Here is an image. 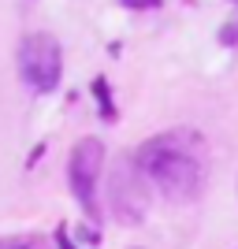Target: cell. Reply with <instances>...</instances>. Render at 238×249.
Returning <instances> with one entry per match:
<instances>
[{
    "instance_id": "cell-3",
    "label": "cell",
    "mask_w": 238,
    "mask_h": 249,
    "mask_svg": "<svg viewBox=\"0 0 238 249\" xmlns=\"http://www.w3.org/2000/svg\"><path fill=\"white\" fill-rule=\"evenodd\" d=\"M60 71H63V60H60L56 37L26 34L19 41V74L26 78V86L34 93H52L60 86Z\"/></svg>"
},
{
    "instance_id": "cell-1",
    "label": "cell",
    "mask_w": 238,
    "mask_h": 249,
    "mask_svg": "<svg viewBox=\"0 0 238 249\" xmlns=\"http://www.w3.org/2000/svg\"><path fill=\"white\" fill-rule=\"evenodd\" d=\"M134 164L145 182H153L175 205L197 201L208 178V153L194 130H167V134L142 142V149L134 153Z\"/></svg>"
},
{
    "instance_id": "cell-2",
    "label": "cell",
    "mask_w": 238,
    "mask_h": 249,
    "mask_svg": "<svg viewBox=\"0 0 238 249\" xmlns=\"http://www.w3.org/2000/svg\"><path fill=\"white\" fill-rule=\"evenodd\" d=\"M104 167V142L101 138H78L71 145V160H67V182H71L74 201L82 205L90 219H97L101 205H97V178Z\"/></svg>"
},
{
    "instance_id": "cell-6",
    "label": "cell",
    "mask_w": 238,
    "mask_h": 249,
    "mask_svg": "<svg viewBox=\"0 0 238 249\" xmlns=\"http://www.w3.org/2000/svg\"><path fill=\"white\" fill-rule=\"evenodd\" d=\"M93 89H97V101H101V112H104V115H112V101H108V82H104V78H97Z\"/></svg>"
},
{
    "instance_id": "cell-8",
    "label": "cell",
    "mask_w": 238,
    "mask_h": 249,
    "mask_svg": "<svg viewBox=\"0 0 238 249\" xmlns=\"http://www.w3.org/2000/svg\"><path fill=\"white\" fill-rule=\"evenodd\" d=\"M130 8H156V0H127Z\"/></svg>"
},
{
    "instance_id": "cell-5",
    "label": "cell",
    "mask_w": 238,
    "mask_h": 249,
    "mask_svg": "<svg viewBox=\"0 0 238 249\" xmlns=\"http://www.w3.org/2000/svg\"><path fill=\"white\" fill-rule=\"evenodd\" d=\"M220 41H223V45H235L238 41V11L223 22V26H220Z\"/></svg>"
},
{
    "instance_id": "cell-9",
    "label": "cell",
    "mask_w": 238,
    "mask_h": 249,
    "mask_svg": "<svg viewBox=\"0 0 238 249\" xmlns=\"http://www.w3.org/2000/svg\"><path fill=\"white\" fill-rule=\"evenodd\" d=\"M235 4H238V0H235Z\"/></svg>"
},
{
    "instance_id": "cell-4",
    "label": "cell",
    "mask_w": 238,
    "mask_h": 249,
    "mask_svg": "<svg viewBox=\"0 0 238 249\" xmlns=\"http://www.w3.org/2000/svg\"><path fill=\"white\" fill-rule=\"evenodd\" d=\"M0 249H52L41 234H0Z\"/></svg>"
},
{
    "instance_id": "cell-7",
    "label": "cell",
    "mask_w": 238,
    "mask_h": 249,
    "mask_svg": "<svg viewBox=\"0 0 238 249\" xmlns=\"http://www.w3.org/2000/svg\"><path fill=\"white\" fill-rule=\"evenodd\" d=\"M56 246H60V249H78L71 242V231H67V227H56Z\"/></svg>"
}]
</instances>
